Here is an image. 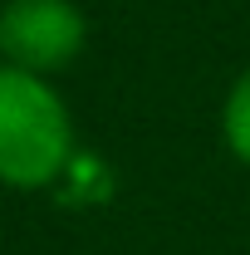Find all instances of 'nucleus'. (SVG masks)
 I'll return each instance as SVG.
<instances>
[{"label":"nucleus","instance_id":"obj_1","mask_svg":"<svg viewBox=\"0 0 250 255\" xmlns=\"http://www.w3.org/2000/svg\"><path fill=\"white\" fill-rule=\"evenodd\" d=\"M79 132L54 79L0 59V187L44 191L74 167Z\"/></svg>","mask_w":250,"mask_h":255},{"label":"nucleus","instance_id":"obj_2","mask_svg":"<svg viewBox=\"0 0 250 255\" xmlns=\"http://www.w3.org/2000/svg\"><path fill=\"white\" fill-rule=\"evenodd\" d=\"M89 15L79 0H0V59L54 79L84 54Z\"/></svg>","mask_w":250,"mask_h":255},{"label":"nucleus","instance_id":"obj_3","mask_svg":"<svg viewBox=\"0 0 250 255\" xmlns=\"http://www.w3.org/2000/svg\"><path fill=\"white\" fill-rule=\"evenodd\" d=\"M221 142L241 167H250V64L231 79L221 98Z\"/></svg>","mask_w":250,"mask_h":255}]
</instances>
